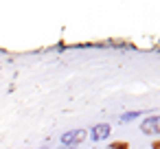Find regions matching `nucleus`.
I'll list each match as a JSON object with an SVG mask.
<instances>
[{"label": "nucleus", "mask_w": 160, "mask_h": 149, "mask_svg": "<svg viewBox=\"0 0 160 149\" xmlns=\"http://www.w3.org/2000/svg\"><path fill=\"white\" fill-rule=\"evenodd\" d=\"M158 127H160V116H147L142 123H140V132L142 134H158Z\"/></svg>", "instance_id": "obj_3"}, {"label": "nucleus", "mask_w": 160, "mask_h": 149, "mask_svg": "<svg viewBox=\"0 0 160 149\" xmlns=\"http://www.w3.org/2000/svg\"><path fill=\"white\" fill-rule=\"evenodd\" d=\"M158 134H160V127H158Z\"/></svg>", "instance_id": "obj_7"}, {"label": "nucleus", "mask_w": 160, "mask_h": 149, "mask_svg": "<svg viewBox=\"0 0 160 149\" xmlns=\"http://www.w3.org/2000/svg\"><path fill=\"white\" fill-rule=\"evenodd\" d=\"M110 134H112V127H110V123H97V125L92 127V132H90V136H92V142L105 140Z\"/></svg>", "instance_id": "obj_2"}, {"label": "nucleus", "mask_w": 160, "mask_h": 149, "mask_svg": "<svg viewBox=\"0 0 160 149\" xmlns=\"http://www.w3.org/2000/svg\"><path fill=\"white\" fill-rule=\"evenodd\" d=\"M108 149H129V142L127 140H114V142H110Z\"/></svg>", "instance_id": "obj_5"}, {"label": "nucleus", "mask_w": 160, "mask_h": 149, "mask_svg": "<svg viewBox=\"0 0 160 149\" xmlns=\"http://www.w3.org/2000/svg\"><path fill=\"white\" fill-rule=\"evenodd\" d=\"M86 136H88L86 129H70V132H66V134L62 136V147H64V149L77 147V145H81V142L86 140Z\"/></svg>", "instance_id": "obj_1"}, {"label": "nucleus", "mask_w": 160, "mask_h": 149, "mask_svg": "<svg viewBox=\"0 0 160 149\" xmlns=\"http://www.w3.org/2000/svg\"><path fill=\"white\" fill-rule=\"evenodd\" d=\"M151 149H160V140H153L151 142Z\"/></svg>", "instance_id": "obj_6"}, {"label": "nucleus", "mask_w": 160, "mask_h": 149, "mask_svg": "<svg viewBox=\"0 0 160 149\" xmlns=\"http://www.w3.org/2000/svg\"><path fill=\"white\" fill-rule=\"evenodd\" d=\"M140 114H142L140 110H136V112H125V114L121 116V121H123V123H127V121H134V118H138Z\"/></svg>", "instance_id": "obj_4"}]
</instances>
